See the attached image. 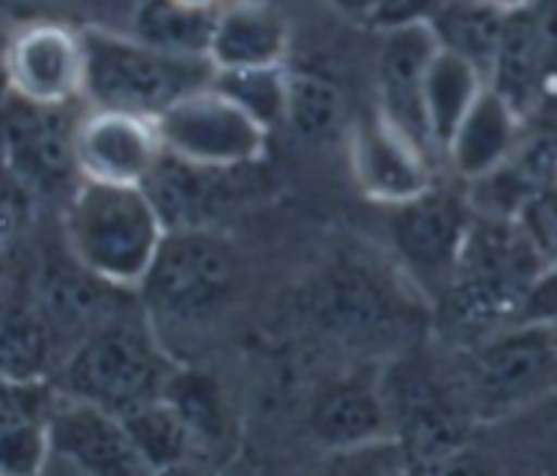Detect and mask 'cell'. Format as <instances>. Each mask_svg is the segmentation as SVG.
<instances>
[{
	"label": "cell",
	"instance_id": "cell-12",
	"mask_svg": "<svg viewBox=\"0 0 557 476\" xmlns=\"http://www.w3.org/2000/svg\"><path fill=\"white\" fill-rule=\"evenodd\" d=\"M58 465L90 476H120L147 471L137 453L125 419L92 402L69 397L60 390L51 411V453L48 465ZM48 471V467H46Z\"/></svg>",
	"mask_w": 557,
	"mask_h": 476
},
{
	"label": "cell",
	"instance_id": "cell-14",
	"mask_svg": "<svg viewBox=\"0 0 557 476\" xmlns=\"http://www.w3.org/2000/svg\"><path fill=\"white\" fill-rule=\"evenodd\" d=\"M352 173L370 200L391 209L435 188L430 149L391 123L382 111L355 128Z\"/></svg>",
	"mask_w": 557,
	"mask_h": 476
},
{
	"label": "cell",
	"instance_id": "cell-2",
	"mask_svg": "<svg viewBox=\"0 0 557 476\" xmlns=\"http://www.w3.org/2000/svg\"><path fill=\"white\" fill-rule=\"evenodd\" d=\"M168 227L144 185L81 179L69 193L63 241L99 280L137 292L159 253Z\"/></svg>",
	"mask_w": 557,
	"mask_h": 476
},
{
	"label": "cell",
	"instance_id": "cell-5",
	"mask_svg": "<svg viewBox=\"0 0 557 476\" xmlns=\"http://www.w3.org/2000/svg\"><path fill=\"white\" fill-rule=\"evenodd\" d=\"M239 289V256L212 227L168 229L147 277L137 286L147 316L168 325H203Z\"/></svg>",
	"mask_w": 557,
	"mask_h": 476
},
{
	"label": "cell",
	"instance_id": "cell-9",
	"mask_svg": "<svg viewBox=\"0 0 557 476\" xmlns=\"http://www.w3.org/2000/svg\"><path fill=\"white\" fill-rule=\"evenodd\" d=\"M319 328L349 346H387L414 325L409 296L364 265H343L325 274L310 296Z\"/></svg>",
	"mask_w": 557,
	"mask_h": 476
},
{
	"label": "cell",
	"instance_id": "cell-32",
	"mask_svg": "<svg viewBox=\"0 0 557 476\" xmlns=\"http://www.w3.org/2000/svg\"><path fill=\"white\" fill-rule=\"evenodd\" d=\"M492 3H498L504 10H516V7H524V3H531V0H492Z\"/></svg>",
	"mask_w": 557,
	"mask_h": 476
},
{
	"label": "cell",
	"instance_id": "cell-10",
	"mask_svg": "<svg viewBox=\"0 0 557 476\" xmlns=\"http://www.w3.org/2000/svg\"><path fill=\"white\" fill-rule=\"evenodd\" d=\"M490 87L524 123L557 92V0H531L507 12Z\"/></svg>",
	"mask_w": 557,
	"mask_h": 476
},
{
	"label": "cell",
	"instance_id": "cell-31",
	"mask_svg": "<svg viewBox=\"0 0 557 476\" xmlns=\"http://www.w3.org/2000/svg\"><path fill=\"white\" fill-rule=\"evenodd\" d=\"M185 7H194V10H209V12H218L221 7H227L230 0H180Z\"/></svg>",
	"mask_w": 557,
	"mask_h": 476
},
{
	"label": "cell",
	"instance_id": "cell-6",
	"mask_svg": "<svg viewBox=\"0 0 557 476\" xmlns=\"http://www.w3.org/2000/svg\"><path fill=\"white\" fill-rule=\"evenodd\" d=\"M468 402L483 419L534 405L557 387V330L507 325L480 337L468 361Z\"/></svg>",
	"mask_w": 557,
	"mask_h": 476
},
{
	"label": "cell",
	"instance_id": "cell-18",
	"mask_svg": "<svg viewBox=\"0 0 557 476\" xmlns=\"http://www.w3.org/2000/svg\"><path fill=\"white\" fill-rule=\"evenodd\" d=\"M60 387L51 378H3L0 411V467L10 476L42 474L51 453V411Z\"/></svg>",
	"mask_w": 557,
	"mask_h": 476
},
{
	"label": "cell",
	"instance_id": "cell-13",
	"mask_svg": "<svg viewBox=\"0 0 557 476\" xmlns=\"http://www.w3.org/2000/svg\"><path fill=\"white\" fill-rule=\"evenodd\" d=\"M159 123L152 116L92 108L75 128V161L81 179L104 185H144L159 164Z\"/></svg>",
	"mask_w": 557,
	"mask_h": 476
},
{
	"label": "cell",
	"instance_id": "cell-25",
	"mask_svg": "<svg viewBox=\"0 0 557 476\" xmlns=\"http://www.w3.org/2000/svg\"><path fill=\"white\" fill-rule=\"evenodd\" d=\"M123 419L147 471L183 465L185 459L194 453V447L200 443L191 423L183 417V411L176 409L168 397L147 402L144 409L125 414Z\"/></svg>",
	"mask_w": 557,
	"mask_h": 476
},
{
	"label": "cell",
	"instance_id": "cell-28",
	"mask_svg": "<svg viewBox=\"0 0 557 476\" xmlns=\"http://www.w3.org/2000/svg\"><path fill=\"white\" fill-rule=\"evenodd\" d=\"M343 92L334 80L319 72H289L286 96V125L301 140H325L343 123Z\"/></svg>",
	"mask_w": 557,
	"mask_h": 476
},
{
	"label": "cell",
	"instance_id": "cell-17",
	"mask_svg": "<svg viewBox=\"0 0 557 476\" xmlns=\"http://www.w3.org/2000/svg\"><path fill=\"white\" fill-rule=\"evenodd\" d=\"M248 171L250 167H236V171L203 167L164 149L159 164L144 181V191L159 209L168 229L212 227L218 215H224L230 205L239 203V191L248 188L245 179Z\"/></svg>",
	"mask_w": 557,
	"mask_h": 476
},
{
	"label": "cell",
	"instance_id": "cell-15",
	"mask_svg": "<svg viewBox=\"0 0 557 476\" xmlns=\"http://www.w3.org/2000/svg\"><path fill=\"white\" fill-rule=\"evenodd\" d=\"M438 51L442 46L423 18L394 22L379 46V111L426 149L433 143L423 114V87Z\"/></svg>",
	"mask_w": 557,
	"mask_h": 476
},
{
	"label": "cell",
	"instance_id": "cell-3",
	"mask_svg": "<svg viewBox=\"0 0 557 476\" xmlns=\"http://www.w3.org/2000/svg\"><path fill=\"white\" fill-rule=\"evenodd\" d=\"M84 36V99L90 108L159 120L171 104L203 90L215 78L212 58L173 54L147 46L128 30L87 27Z\"/></svg>",
	"mask_w": 557,
	"mask_h": 476
},
{
	"label": "cell",
	"instance_id": "cell-23",
	"mask_svg": "<svg viewBox=\"0 0 557 476\" xmlns=\"http://www.w3.org/2000/svg\"><path fill=\"white\" fill-rule=\"evenodd\" d=\"M490 87V78L474 63L456 58L450 51H438L423 87V114L433 149H447L456 128L474 108L480 92Z\"/></svg>",
	"mask_w": 557,
	"mask_h": 476
},
{
	"label": "cell",
	"instance_id": "cell-16",
	"mask_svg": "<svg viewBox=\"0 0 557 476\" xmlns=\"http://www.w3.org/2000/svg\"><path fill=\"white\" fill-rule=\"evenodd\" d=\"M75 128L66 123V108L24 102L10 92L7 104V152L10 167L18 176L22 188H60L81 181L75 161Z\"/></svg>",
	"mask_w": 557,
	"mask_h": 476
},
{
	"label": "cell",
	"instance_id": "cell-22",
	"mask_svg": "<svg viewBox=\"0 0 557 476\" xmlns=\"http://www.w3.org/2000/svg\"><path fill=\"white\" fill-rule=\"evenodd\" d=\"M507 12L492 0H430L421 18L433 27L444 51L474 63L490 78Z\"/></svg>",
	"mask_w": 557,
	"mask_h": 476
},
{
	"label": "cell",
	"instance_id": "cell-30",
	"mask_svg": "<svg viewBox=\"0 0 557 476\" xmlns=\"http://www.w3.org/2000/svg\"><path fill=\"white\" fill-rule=\"evenodd\" d=\"M331 10H337L343 18H352V22H367L382 12L387 0H325Z\"/></svg>",
	"mask_w": 557,
	"mask_h": 476
},
{
	"label": "cell",
	"instance_id": "cell-20",
	"mask_svg": "<svg viewBox=\"0 0 557 476\" xmlns=\"http://www.w3.org/2000/svg\"><path fill=\"white\" fill-rule=\"evenodd\" d=\"M522 116L516 114L492 87H486L480 92L474 108L466 114V120L459 123L444 155L462 179L478 181L498 171L522 143Z\"/></svg>",
	"mask_w": 557,
	"mask_h": 476
},
{
	"label": "cell",
	"instance_id": "cell-33",
	"mask_svg": "<svg viewBox=\"0 0 557 476\" xmlns=\"http://www.w3.org/2000/svg\"><path fill=\"white\" fill-rule=\"evenodd\" d=\"M555 330H557V328H555Z\"/></svg>",
	"mask_w": 557,
	"mask_h": 476
},
{
	"label": "cell",
	"instance_id": "cell-7",
	"mask_svg": "<svg viewBox=\"0 0 557 476\" xmlns=\"http://www.w3.org/2000/svg\"><path fill=\"white\" fill-rule=\"evenodd\" d=\"M156 123L168 152L203 167H253L269 143V128L212 84L171 104Z\"/></svg>",
	"mask_w": 557,
	"mask_h": 476
},
{
	"label": "cell",
	"instance_id": "cell-29",
	"mask_svg": "<svg viewBox=\"0 0 557 476\" xmlns=\"http://www.w3.org/2000/svg\"><path fill=\"white\" fill-rule=\"evenodd\" d=\"M512 325H536V328H557V262H548L536 274L528 292L519 301Z\"/></svg>",
	"mask_w": 557,
	"mask_h": 476
},
{
	"label": "cell",
	"instance_id": "cell-1",
	"mask_svg": "<svg viewBox=\"0 0 557 476\" xmlns=\"http://www.w3.org/2000/svg\"><path fill=\"white\" fill-rule=\"evenodd\" d=\"M176 373L180 366L164 352L147 310H120L72 346L58 366V387L125 417L164 397Z\"/></svg>",
	"mask_w": 557,
	"mask_h": 476
},
{
	"label": "cell",
	"instance_id": "cell-27",
	"mask_svg": "<svg viewBox=\"0 0 557 476\" xmlns=\"http://www.w3.org/2000/svg\"><path fill=\"white\" fill-rule=\"evenodd\" d=\"M212 87L230 96L239 108H245L269 131H272L274 125L286 123L289 68L284 63L250 68H215Z\"/></svg>",
	"mask_w": 557,
	"mask_h": 476
},
{
	"label": "cell",
	"instance_id": "cell-19",
	"mask_svg": "<svg viewBox=\"0 0 557 476\" xmlns=\"http://www.w3.org/2000/svg\"><path fill=\"white\" fill-rule=\"evenodd\" d=\"M289 51L284 12L265 0H230L218 10L209 58L215 68L277 66Z\"/></svg>",
	"mask_w": 557,
	"mask_h": 476
},
{
	"label": "cell",
	"instance_id": "cell-21",
	"mask_svg": "<svg viewBox=\"0 0 557 476\" xmlns=\"http://www.w3.org/2000/svg\"><path fill=\"white\" fill-rule=\"evenodd\" d=\"M310 429L331 450H355L385 438L391 411L385 393L367 381H334L310 409Z\"/></svg>",
	"mask_w": 557,
	"mask_h": 476
},
{
	"label": "cell",
	"instance_id": "cell-8",
	"mask_svg": "<svg viewBox=\"0 0 557 476\" xmlns=\"http://www.w3.org/2000/svg\"><path fill=\"white\" fill-rule=\"evenodd\" d=\"M471 221L474 205L459 193L438 188H430L409 203L394 205L391 241L406 268V280L426 296L444 301L454 284Z\"/></svg>",
	"mask_w": 557,
	"mask_h": 476
},
{
	"label": "cell",
	"instance_id": "cell-11",
	"mask_svg": "<svg viewBox=\"0 0 557 476\" xmlns=\"http://www.w3.org/2000/svg\"><path fill=\"white\" fill-rule=\"evenodd\" d=\"M84 36L58 22L22 27L7 48L10 92L24 102L46 108H69L84 99Z\"/></svg>",
	"mask_w": 557,
	"mask_h": 476
},
{
	"label": "cell",
	"instance_id": "cell-24",
	"mask_svg": "<svg viewBox=\"0 0 557 476\" xmlns=\"http://www.w3.org/2000/svg\"><path fill=\"white\" fill-rule=\"evenodd\" d=\"M215 22L218 12L194 10L180 0H137L128 12V34L173 54L209 58Z\"/></svg>",
	"mask_w": 557,
	"mask_h": 476
},
{
	"label": "cell",
	"instance_id": "cell-4",
	"mask_svg": "<svg viewBox=\"0 0 557 476\" xmlns=\"http://www.w3.org/2000/svg\"><path fill=\"white\" fill-rule=\"evenodd\" d=\"M522 217H498L474 212L466 248L456 265L450 292L444 296L454 318L468 330L486 337L507 328L516 318L519 301L536 274L548 265Z\"/></svg>",
	"mask_w": 557,
	"mask_h": 476
},
{
	"label": "cell",
	"instance_id": "cell-26",
	"mask_svg": "<svg viewBox=\"0 0 557 476\" xmlns=\"http://www.w3.org/2000/svg\"><path fill=\"white\" fill-rule=\"evenodd\" d=\"M58 337L36 301H18L3 313V378H48Z\"/></svg>",
	"mask_w": 557,
	"mask_h": 476
}]
</instances>
